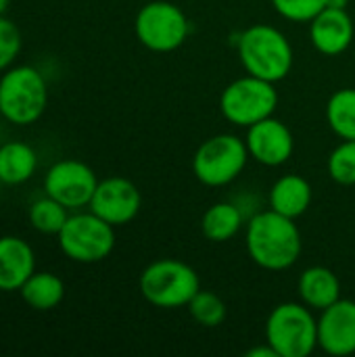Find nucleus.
I'll return each mask as SVG.
<instances>
[{
	"label": "nucleus",
	"instance_id": "obj_9",
	"mask_svg": "<svg viewBox=\"0 0 355 357\" xmlns=\"http://www.w3.org/2000/svg\"><path fill=\"white\" fill-rule=\"evenodd\" d=\"M134 31L144 48L153 52H174L186 42L190 23L178 4L167 0H153L138 10Z\"/></svg>",
	"mask_w": 355,
	"mask_h": 357
},
{
	"label": "nucleus",
	"instance_id": "obj_2",
	"mask_svg": "<svg viewBox=\"0 0 355 357\" xmlns=\"http://www.w3.org/2000/svg\"><path fill=\"white\" fill-rule=\"evenodd\" d=\"M239 56L249 75L280 82L293 69V46L287 36L268 23H255L247 27L236 40Z\"/></svg>",
	"mask_w": 355,
	"mask_h": 357
},
{
	"label": "nucleus",
	"instance_id": "obj_26",
	"mask_svg": "<svg viewBox=\"0 0 355 357\" xmlns=\"http://www.w3.org/2000/svg\"><path fill=\"white\" fill-rule=\"evenodd\" d=\"M19 50H21L19 27L10 19L0 17V71H6L13 65Z\"/></svg>",
	"mask_w": 355,
	"mask_h": 357
},
{
	"label": "nucleus",
	"instance_id": "obj_1",
	"mask_svg": "<svg viewBox=\"0 0 355 357\" xmlns=\"http://www.w3.org/2000/svg\"><path fill=\"white\" fill-rule=\"evenodd\" d=\"M245 245L251 261L270 272L293 268L303 251L301 232L295 220L274 209L259 211L247 222Z\"/></svg>",
	"mask_w": 355,
	"mask_h": 357
},
{
	"label": "nucleus",
	"instance_id": "obj_18",
	"mask_svg": "<svg viewBox=\"0 0 355 357\" xmlns=\"http://www.w3.org/2000/svg\"><path fill=\"white\" fill-rule=\"evenodd\" d=\"M19 295L31 310L50 312L63 301L65 284L52 272H33L19 289Z\"/></svg>",
	"mask_w": 355,
	"mask_h": 357
},
{
	"label": "nucleus",
	"instance_id": "obj_3",
	"mask_svg": "<svg viewBox=\"0 0 355 357\" xmlns=\"http://www.w3.org/2000/svg\"><path fill=\"white\" fill-rule=\"evenodd\" d=\"M144 301L159 310H180L199 293L201 280L192 266L180 259L163 257L149 264L138 280Z\"/></svg>",
	"mask_w": 355,
	"mask_h": 357
},
{
	"label": "nucleus",
	"instance_id": "obj_14",
	"mask_svg": "<svg viewBox=\"0 0 355 357\" xmlns=\"http://www.w3.org/2000/svg\"><path fill=\"white\" fill-rule=\"evenodd\" d=\"M354 19L347 8H324L310 21V40L320 54L339 56L354 42Z\"/></svg>",
	"mask_w": 355,
	"mask_h": 357
},
{
	"label": "nucleus",
	"instance_id": "obj_22",
	"mask_svg": "<svg viewBox=\"0 0 355 357\" xmlns=\"http://www.w3.org/2000/svg\"><path fill=\"white\" fill-rule=\"evenodd\" d=\"M27 218H29V224L38 232H42V234H59L61 228L65 226V222L69 220V209L63 203L54 201L52 197L44 195L42 199H38V201H33L29 205Z\"/></svg>",
	"mask_w": 355,
	"mask_h": 357
},
{
	"label": "nucleus",
	"instance_id": "obj_13",
	"mask_svg": "<svg viewBox=\"0 0 355 357\" xmlns=\"http://www.w3.org/2000/svg\"><path fill=\"white\" fill-rule=\"evenodd\" d=\"M318 347L335 357L355 354V301L339 299L318 318Z\"/></svg>",
	"mask_w": 355,
	"mask_h": 357
},
{
	"label": "nucleus",
	"instance_id": "obj_16",
	"mask_svg": "<svg viewBox=\"0 0 355 357\" xmlns=\"http://www.w3.org/2000/svg\"><path fill=\"white\" fill-rule=\"evenodd\" d=\"M297 295L310 310L322 312L341 299V282L331 268L312 266L297 280Z\"/></svg>",
	"mask_w": 355,
	"mask_h": 357
},
{
	"label": "nucleus",
	"instance_id": "obj_24",
	"mask_svg": "<svg viewBox=\"0 0 355 357\" xmlns=\"http://www.w3.org/2000/svg\"><path fill=\"white\" fill-rule=\"evenodd\" d=\"M326 169L333 182L341 186H355V140H343L333 149Z\"/></svg>",
	"mask_w": 355,
	"mask_h": 357
},
{
	"label": "nucleus",
	"instance_id": "obj_6",
	"mask_svg": "<svg viewBox=\"0 0 355 357\" xmlns=\"http://www.w3.org/2000/svg\"><path fill=\"white\" fill-rule=\"evenodd\" d=\"M278 107V92L274 82L243 75L230 82L220 94V111L226 121L239 128H251L253 123L272 117Z\"/></svg>",
	"mask_w": 355,
	"mask_h": 357
},
{
	"label": "nucleus",
	"instance_id": "obj_10",
	"mask_svg": "<svg viewBox=\"0 0 355 357\" xmlns=\"http://www.w3.org/2000/svg\"><path fill=\"white\" fill-rule=\"evenodd\" d=\"M98 186V178L90 165L77 159H63L48 167L44 176V192L67 209H80L90 205V199Z\"/></svg>",
	"mask_w": 355,
	"mask_h": 357
},
{
	"label": "nucleus",
	"instance_id": "obj_28",
	"mask_svg": "<svg viewBox=\"0 0 355 357\" xmlns=\"http://www.w3.org/2000/svg\"><path fill=\"white\" fill-rule=\"evenodd\" d=\"M349 0H326V8H347Z\"/></svg>",
	"mask_w": 355,
	"mask_h": 357
},
{
	"label": "nucleus",
	"instance_id": "obj_21",
	"mask_svg": "<svg viewBox=\"0 0 355 357\" xmlns=\"http://www.w3.org/2000/svg\"><path fill=\"white\" fill-rule=\"evenodd\" d=\"M326 121L341 140H355V88L337 90L328 98Z\"/></svg>",
	"mask_w": 355,
	"mask_h": 357
},
{
	"label": "nucleus",
	"instance_id": "obj_7",
	"mask_svg": "<svg viewBox=\"0 0 355 357\" xmlns=\"http://www.w3.org/2000/svg\"><path fill=\"white\" fill-rule=\"evenodd\" d=\"M249 161L247 142L234 134H216L207 138L192 157L195 178L209 186L220 188L234 182Z\"/></svg>",
	"mask_w": 355,
	"mask_h": 357
},
{
	"label": "nucleus",
	"instance_id": "obj_25",
	"mask_svg": "<svg viewBox=\"0 0 355 357\" xmlns=\"http://www.w3.org/2000/svg\"><path fill=\"white\" fill-rule=\"evenodd\" d=\"M276 13L293 23H310L326 8V0H272Z\"/></svg>",
	"mask_w": 355,
	"mask_h": 357
},
{
	"label": "nucleus",
	"instance_id": "obj_15",
	"mask_svg": "<svg viewBox=\"0 0 355 357\" xmlns=\"http://www.w3.org/2000/svg\"><path fill=\"white\" fill-rule=\"evenodd\" d=\"M33 272V249L19 236H0V291H19Z\"/></svg>",
	"mask_w": 355,
	"mask_h": 357
},
{
	"label": "nucleus",
	"instance_id": "obj_8",
	"mask_svg": "<svg viewBox=\"0 0 355 357\" xmlns=\"http://www.w3.org/2000/svg\"><path fill=\"white\" fill-rule=\"evenodd\" d=\"M56 236L65 257L77 264H98L115 249V226L92 211L69 215Z\"/></svg>",
	"mask_w": 355,
	"mask_h": 357
},
{
	"label": "nucleus",
	"instance_id": "obj_20",
	"mask_svg": "<svg viewBox=\"0 0 355 357\" xmlns=\"http://www.w3.org/2000/svg\"><path fill=\"white\" fill-rule=\"evenodd\" d=\"M243 228V213L234 203H213L201 218V232L211 243H228Z\"/></svg>",
	"mask_w": 355,
	"mask_h": 357
},
{
	"label": "nucleus",
	"instance_id": "obj_17",
	"mask_svg": "<svg viewBox=\"0 0 355 357\" xmlns=\"http://www.w3.org/2000/svg\"><path fill=\"white\" fill-rule=\"evenodd\" d=\"M312 205V184L299 174L280 176L270 188V209L287 215L301 218Z\"/></svg>",
	"mask_w": 355,
	"mask_h": 357
},
{
	"label": "nucleus",
	"instance_id": "obj_23",
	"mask_svg": "<svg viewBox=\"0 0 355 357\" xmlns=\"http://www.w3.org/2000/svg\"><path fill=\"white\" fill-rule=\"evenodd\" d=\"M186 307L190 318L203 328H218L220 324H224L228 316V307L224 299L213 291H205V289H199V293L190 299Z\"/></svg>",
	"mask_w": 355,
	"mask_h": 357
},
{
	"label": "nucleus",
	"instance_id": "obj_5",
	"mask_svg": "<svg viewBox=\"0 0 355 357\" xmlns=\"http://www.w3.org/2000/svg\"><path fill=\"white\" fill-rule=\"evenodd\" d=\"M48 105L44 75L31 67H8L0 77V115L15 126L36 123Z\"/></svg>",
	"mask_w": 355,
	"mask_h": 357
},
{
	"label": "nucleus",
	"instance_id": "obj_27",
	"mask_svg": "<svg viewBox=\"0 0 355 357\" xmlns=\"http://www.w3.org/2000/svg\"><path fill=\"white\" fill-rule=\"evenodd\" d=\"M247 357H278V354L266 343V345H262V347H253V349H249L247 351Z\"/></svg>",
	"mask_w": 355,
	"mask_h": 357
},
{
	"label": "nucleus",
	"instance_id": "obj_19",
	"mask_svg": "<svg viewBox=\"0 0 355 357\" xmlns=\"http://www.w3.org/2000/svg\"><path fill=\"white\" fill-rule=\"evenodd\" d=\"M38 167L36 151L25 142H6L0 146V182L17 186L27 182Z\"/></svg>",
	"mask_w": 355,
	"mask_h": 357
},
{
	"label": "nucleus",
	"instance_id": "obj_29",
	"mask_svg": "<svg viewBox=\"0 0 355 357\" xmlns=\"http://www.w3.org/2000/svg\"><path fill=\"white\" fill-rule=\"evenodd\" d=\"M8 4H10V0H0V17H4V13H6V8H8Z\"/></svg>",
	"mask_w": 355,
	"mask_h": 357
},
{
	"label": "nucleus",
	"instance_id": "obj_11",
	"mask_svg": "<svg viewBox=\"0 0 355 357\" xmlns=\"http://www.w3.org/2000/svg\"><path fill=\"white\" fill-rule=\"evenodd\" d=\"M88 207L92 213L117 228L130 224L138 215L142 207V197L134 182H130L128 178L111 176L98 180V186Z\"/></svg>",
	"mask_w": 355,
	"mask_h": 357
},
{
	"label": "nucleus",
	"instance_id": "obj_4",
	"mask_svg": "<svg viewBox=\"0 0 355 357\" xmlns=\"http://www.w3.org/2000/svg\"><path fill=\"white\" fill-rule=\"evenodd\" d=\"M305 303L276 305L266 320V343L278 357H308L318 347V318Z\"/></svg>",
	"mask_w": 355,
	"mask_h": 357
},
{
	"label": "nucleus",
	"instance_id": "obj_12",
	"mask_svg": "<svg viewBox=\"0 0 355 357\" xmlns=\"http://www.w3.org/2000/svg\"><path fill=\"white\" fill-rule=\"evenodd\" d=\"M245 142L249 149V157H253L257 163L266 167L285 165L295 151L293 132L274 115L247 128Z\"/></svg>",
	"mask_w": 355,
	"mask_h": 357
}]
</instances>
